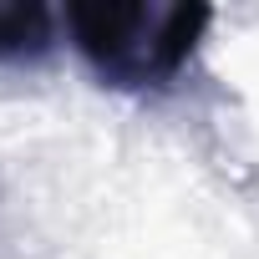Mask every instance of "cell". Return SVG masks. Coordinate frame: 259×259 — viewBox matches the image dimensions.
I'll return each mask as SVG.
<instances>
[{"label":"cell","mask_w":259,"mask_h":259,"mask_svg":"<svg viewBox=\"0 0 259 259\" xmlns=\"http://www.w3.org/2000/svg\"><path fill=\"white\" fill-rule=\"evenodd\" d=\"M208 21V6H143V0H81L61 16L81 61L122 92L178 81Z\"/></svg>","instance_id":"1"},{"label":"cell","mask_w":259,"mask_h":259,"mask_svg":"<svg viewBox=\"0 0 259 259\" xmlns=\"http://www.w3.org/2000/svg\"><path fill=\"white\" fill-rule=\"evenodd\" d=\"M56 21L41 0H0V61H41L56 46Z\"/></svg>","instance_id":"2"}]
</instances>
